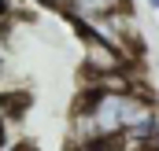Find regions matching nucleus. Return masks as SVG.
<instances>
[{"mask_svg":"<svg viewBox=\"0 0 159 151\" xmlns=\"http://www.w3.org/2000/svg\"><path fill=\"white\" fill-rule=\"evenodd\" d=\"M48 4H52V7H67V0H48Z\"/></svg>","mask_w":159,"mask_h":151,"instance_id":"3","label":"nucleus"},{"mask_svg":"<svg viewBox=\"0 0 159 151\" xmlns=\"http://www.w3.org/2000/svg\"><path fill=\"white\" fill-rule=\"evenodd\" d=\"M81 67L89 77H104V74H119V70H129V59L115 52L111 44H104L100 37L85 33L81 30Z\"/></svg>","mask_w":159,"mask_h":151,"instance_id":"1","label":"nucleus"},{"mask_svg":"<svg viewBox=\"0 0 159 151\" xmlns=\"http://www.w3.org/2000/svg\"><path fill=\"white\" fill-rule=\"evenodd\" d=\"M0 74H4V63H0Z\"/></svg>","mask_w":159,"mask_h":151,"instance_id":"5","label":"nucleus"},{"mask_svg":"<svg viewBox=\"0 0 159 151\" xmlns=\"http://www.w3.org/2000/svg\"><path fill=\"white\" fill-rule=\"evenodd\" d=\"M63 11H70L74 22H96V19L126 11V0H67Z\"/></svg>","mask_w":159,"mask_h":151,"instance_id":"2","label":"nucleus"},{"mask_svg":"<svg viewBox=\"0 0 159 151\" xmlns=\"http://www.w3.org/2000/svg\"><path fill=\"white\" fill-rule=\"evenodd\" d=\"M148 7H156V11H159V0H148Z\"/></svg>","mask_w":159,"mask_h":151,"instance_id":"4","label":"nucleus"}]
</instances>
